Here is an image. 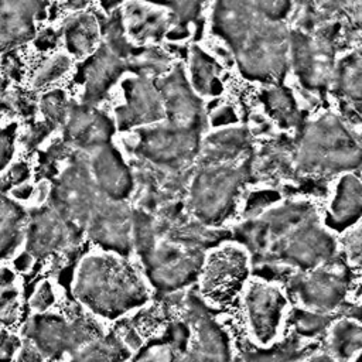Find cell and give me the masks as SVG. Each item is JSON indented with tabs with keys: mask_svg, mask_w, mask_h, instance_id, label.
Wrapping results in <instances>:
<instances>
[{
	"mask_svg": "<svg viewBox=\"0 0 362 362\" xmlns=\"http://www.w3.org/2000/svg\"><path fill=\"white\" fill-rule=\"evenodd\" d=\"M133 247L153 291L180 294L199 281L208 252L177 242L157 228L156 216L133 208Z\"/></svg>",
	"mask_w": 362,
	"mask_h": 362,
	"instance_id": "3",
	"label": "cell"
},
{
	"mask_svg": "<svg viewBox=\"0 0 362 362\" xmlns=\"http://www.w3.org/2000/svg\"><path fill=\"white\" fill-rule=\"evenodd\" d=\"M280 201V194L276 189H269V188H262L257 191H253L247 195L246 204L243 206V216L245 219L256 218L273 205L279 204Z\"/></svg>",
	"mask_w": 362,
	"mask_h": 362,
	"instance_id": "41",
	"label": "cell"
},
{
	"mask_svg": "<svg viewBox=\"0 0 362 362\" xmlns=\"http://www.w3.org/2000/svg\"><path fill=\"white\" fill-rule=\"evenodd\" d=\"M361 163L362 146L334 115L305 122L294 141L296 175L324 178Z\"/></svg>",
	"mask_w": 362,
	"mask_h": 362,
	"instance_id": "4",
	"label": "cell"
},
{
	"mask_svg": "<svg viewBox=\"0 0 362 362\" xmlns=\"http://www.w3.org/2000/svg\"><path fill=\"white\" fill-rule=\"evenodd\" d=\"M259 17L252 0H215L211 16L212 30L235 55L250 35Z\"/></svg>",
	"mask_w": 362,
	"mask_h": 362,
	"instance_id": "23",
	"label": "cell"
},
{
	"mask_svg": "<svg viewBox=\"0 0 362 362\" xmlns=\"http://www.w3.org/2000/svg\"><path fill=\"white\" fill-rule=\"evenodd\" d=\"M328 346L337 362H348L355 352L362 349V325L348 320L332 324Z\"/></svg>",
	"mask_w": 362,
	"mask_h": 362,
	"instance_id": "34",
	"label": "cell"
},
{
	"mask_svg": "<svg viewBox=\"0 0 362 362\" xmlns=\"http://www.w3.org/2000/svg\"><path fill=\"white\" fill-rule=\"evenodd\" d=\"M211 122L214 126H230L236 122V115L233 112V107L230 106H221L216 112H214Z\"/></svg>",
	"mask_w": 362,
	"mask_h": 362,
	"instance_id": "50",
	"label": "cell"
},
{
	"mask_svg": "<svg viewBox=\"0 0 362 362\" xmlns=\"http://www.w3.org/2000/svg\"><path fill=\"white\" fill-rule=\"evenodd\" d=\"M49 0H1L0 45L3 52L28 42L35 35V23L47 14Z\"/></svg>",
	"mask_w": 362,
	"mask_h": 362,
	"instance_id": "21",
	"label": "cell"
},
{
	"mask_svg": "<svg viewBox=\"0 0 362 362\" xmlns=\"http://www.w3.org/2000/svg\"><path fill=\"white\" fill-rule=\"evenodd\" d=\"M123 103L115 109L117 130L127 132L165 120V109L156 79L133 75L122 82Z\"/></svg>",
	"mask_w": 362,
	"mask_h": 362,
	"instance_id": "15",
	"label": "cell"
},
{
	"mask_svg": "<svg viewBox=\"0 0 362 362\" xmlns=\"http://www.w3.org/2000/svg\"><path fill=\"white\" fill-rule=\"evenodd\" d=\"M150 1L163 7H167L173 13L177 28L173 33L171 38L181 40L184 37L182 33L187 34L188 24L199 16L201 7L206 0H150Z\"/></svg>",
	"mask_w": 362,
	"mask_h": 362,
	"instance_id": "37",
	"label": "cell"
},
{
	"mask_svg": "<svg viewBox=\"0 0 362 362\" xmlns=\"http://www.w3.org/2000/svg\"><path fill=\"white\" fill-rule=\"evenodd\" d=\"M331 85L339 98L362 100V49L352 51L335 65Z\"/></svg>",
	"mask_w": 362,
	"mask_h": 362,
	"instance_id": "32",
	"label": "cell"
},
{
	"mask_svg": "<svg viewBox=\"0 0 362 362\" xmlns=\"http://www.w3.org/2000/svg\"><path fill=\"white\" fill-rule=\"evenodd\" d=\"M83 235L47 205L28 215L24 249L33 260H44L74 250Z\"/></svg>",
	"mask_w": 362,
	"mask_h": 362,
	"instance_id": "14",
	"label": "cell"
},
{
	"mask_svg": "<svg viewBox=\"0 0 362 362\" xmlns=\"http://www.w3.org/2000/svg\"><path fill=\"white\" fill-rule=\"evenodd\" d=\"M89 165L100 195L126 201L134 192L136 178L133 170L112 143L90 153Z\"/></svg>",
	"mask_w": 362,
	"mask_h": 362,
	"instance_id": "20",
	"label": "cell"
},
{
	"mask_svg": "<svg viewBox=\"0 0 362 362\" xmlns=\"http://www.w3.org/2000/svg\"><path fill=\"white\" fill-rule=\"evenodd\" d=\"M151 287L143 272L124 256L93 250L75 267L71 293L95 318L116 321L150 301Z\"/></svg>",
	"mask_w": 362,
	"mask_h": 362,
	"instance_id": "2",
	"label": "cell"
},
{
	"mask_svg": "<svg viewBox=\"0 0 362 362\" xmlns=\"http://www.w3.org/2000/svg\"><path fill=\"white\" fill-rule=\"evenodd\" d=\"M246 158L239 164L197 165L184 201L194 219L212 228H223L236 211L242 187L250 182Z\"/></svg>",
	"mask_w": 362,
	"mask_h": 362,
	"instance_id": "5",
	"label": "cell"
},
{
	"mask_svg": "<svg viewBox=\"0 0 362 362\" xmlns=\"http://www.w3.org/2000/svg\"><path fill=\"white\" fill-rule=\"evenodd\" d=\"M124 72H129L127 59L102 41L81 66L79 79L83 85L81 102L98 106Z\"/></svg>",
	"mask_w": 362,
	"mask_h": 362,
	"instance_id": "19",
	"label": "cell"
},
{
	"mask_svg": "<svg viewBox=\"0 0 362 362\" xmlns=\"http://www.w3.org/2000/svg\"><path fill=\"white\" fill-rule=\"evenodd\" d=\"M233 362H301L298 351L291 344H274L267 348L256 346L240 352Z\"/></svg>",
	"mask_w": 362,
	"mask_h": 362,
	"instance_id": "38",
	"label": "cell"
},
{
	"mask_svg": "<svg viewBox=\"0 0 362 362\" xmlns=\"http://www.w3.org/2000/svg\"><path fill=\"white\" fill-rule=\"evenodd\" d=\"M204 129L178 126L167 120L139 127L130 146L136 158L170 170H191L197 163Z\"/></svg>",
	"mask_w": 362,
	"mask_h": 362,
	"instance_id": "7",
	"label": "cell"
},
{
	"mask_svg": "<svg viewBox=\"0 0 362 362\" xmlns=\"http://www.w3.org/2000/svg\"><path fill=\"white\" fill-rule=\"evenodd\" d=\"M99 3H100V6H102L106 11H116L115 8H116L119 4L124 3V0H99Z\"/></svg>",
	"mask_w": 362,
	"mask_h": 362,
	"instance_id": "52",
	"label": "cell"
},
{
	"mask_svg": "<svg viewBox=\"0 0 362 362\" xmlns=\"http://www.w3.org/2000/svg\"><path fill=\"white\" fill-rule=\"evenodd\" d=\"M129 72L139 76L158 79L165 75L174 64L171 58L161 49L150 45H136L134 51L127 59Z\"/></svg>",
	"mask_w": 362,
	"mask_h": 362,
	"instance_id": "33",
	"label": "cell"
},
{
	"mask_svg": "<svg viewBox=\"0 0 362 362\" xmlns=\"http://www.w3.org/2000/svg\"><path fill=\"white\" fill-rule=\"evenodd\" d=\"M100 24L93 13H79L64 28L66 48L74 55H92L102 42Z\"/></svg>",
	"mask_w": 362,
	"mask_h": 362,
	"instance_id": "30",
	"label": "cell"
},
{
	"mask_svg": "<svg viewBox=\"0 0 362 362\" xmlns=\"http://www.w3.org/2000/svg\"><path fill=\"white\" fill-rule=\"evenodd\" d=\"M71 66V58L66 54H57L51 57L42 66L35 72L33 78V86L34 88H42L48 83L55 82L59 79L65 72L69 71Z\"/></svg>",
	"mask_w": 362,
	"mask_h": 362,
	"instance_id": "40",
	"label": "cell"
},
{
	"mask_svg": "<svg viewBox=\"0 0 362 362\" xmlns=\"http://www.w3.org/2000/svg\"><path fill=\"white\" fill-rule=\"evenodd\" d=\"M28 177H30V168L25 163H16L10 165V168L3 175V180H1L3 194L23 185L28 180Z\"/></svg>",
	"mask_w": 362,
	"mask_h": 362,
	"instance_id": "45",
	"label": "cell"
},
{
	"mask_svg": "<svg viewBox=\"0 0 362 362\" xmlns=\"http://www.w3.org/2000/svg\"><path fill=\"white\" fill-rule=\"evenodd\" d=\"M240 74L266 85L281 83L290 65V30L260 14L255 28L233 55Z\"/></svg>",
	"mask_w": 362,
	"mask_h": 362,
	"instance_id": "6",
	"label": "cell"
},
{
	"mask_svg": "<svg viewBox=\"0 0 362 362\" xmlns=\"http://www.w3.org/2000/svg\"><path fill=\"white\" fill-rule=\"evenodd\" d=\"M247 334L255 346L277 344L288 315L287 294L277 283L250 279L240 296Z\"/></svg>",
	"mask_w": 362,
	"mask_h": 362,
	"instance_id": "11",
	"label": "cell"
},
{
	"mask_svg": "<svg viewBox=\"0 0 362 362\" xmlns=\"http://www.w3.org/2000/svg\"><path fill=\"white\" fill-rule=\"evenodd\" d=\"M301 362H337V361L331 355H327V354H314Z\"/></svg>",
	"mask_w": 362,
	"mask_h": 362,
	"instance_id": "51",
	"label": "cell"
},
{
	"mask_svg": "<svg viewBox=\"0 0 362 362\" xmlns=\"http://www.w3.org/2000/svg\"><path fill=\"white\" fill-rule=\"evenodd\" d=\"M99 195L89 156L75 151L69 157V163L52 178L48 205L72 228L85 233Z\"/></svg>",
	"mask_w": 362,
	"mask_h": 362,
	"instance_id": "9",
	"label": "cell"
},
{
	"mask_svg": "<svg viewBox=\"0 0 362 362\" xmlns=\"http://www.w3.org/2000/svg\"><path fill=\"white\" fill-rule=\"evenodd\" d=\"M250 153V132L243 126H226L202 137L197 164L233 163Z\"/></svg>",
	"mask_w": 362,
	"mask_h": 362,
	"instance_id": "25",
	"label": "cell"
},
{
	"mask_svg": "<svg viewBox=\"0 0 362 362\" xmlns=\"http://www.w3.org/2000/svg\"><path fill=\"white\" fill-rule=\"evenodd\" d=\"M23 345V337L20 338L11 329L1 328V342H0V361L13 362L20 352Z\"/></svg>",
	"mask_w": 362,
	"mask_h": 362,
	"instance_id": "44",
	"label": "cell"
},
{
	"mask_svg": "<svg viewBox=\"0 0 362 362\" xmlns=\"http://www.w3.org/2000/svg\"><path fill=\"white\" fill-rule=\"evenodd\" d=\"M16 136H17V124L16 123H10L7 127H4L1 130L0 156H1V167H3V170L11 161V157L14 154Z\"/></svg>",
	"mask_w": 362,
	"mask_h": 362,
	"instance_id": "47",
	"label": "cell"
},
{
	"mask_svg": "<svg viewBox=\"0 0 362 362\" xmlns=\"http://www.w3.org/2000/svg\"><path fill=\"white\" fill-rule=\"evenodd\" d=\"M85 235L99 249L129 257L133 247V208L127 201L99 195Z\"/></svg>",
	"mask_w": 362,
	"mask_h": 362,
	"instance_id": "13",
	"label": "cell"
},
{
	"mask_svg": "<svg viewBox=\"0 0 362 362\" xmlns=\"http://www.w3.org/2000/svg\"><path fill=\"white\" fill-rule=\"evenodd\" d=\"M62 129V139L74 150L90 154L95 150L110 144L117 127L115 120L98 106L72 102Z\"/></svg>",
	"mask_w": 362,
	"mask_h": 362,
	"instance_id": "18",
	"label": "cell"
},
{
	"mask_svg": "<svg viewBox=\"0 0 362 362\" xmlns=\"http://www.w3.org/2000/svg\"><path fill=\"white\" fill-rule=\"evenodd\" d=\"M287 320L294 332L303 338H314L332 325V314L294 307L288 311Z\"/></svg>",
	"mask_w": 362,
	"mask_h": 362,
	"instance_id": "36",
	"label": "cell"
},
{
	"mask_svg": "<svg viewBox=\"0 0 362 362\" xmlns=\"http://www.w3.org/2000/svg\"><path fill=\"white\" fill-rule=\"evenodd\" d=\"M47 359L38 351V348L28 339L23 338V345L20 348L17 362H45Z\"/></svg>",
	"mask_w": 362,
	"mask_h": 362,
	"instance_id": "49",
	"label": "cell"
},
{
	"mask_svg": "<svg viewBox=\"0 0 362 362\" xmlns=\"http://www.w3.org/2000/svg\"><path fill=\"white\" fill-rule=\"evenodd\" d=\"M156 85L164 103L167 122L178 126L205 127L204 99L192 88L181 64H174L165 75L156 79Z\"/></svg>",
	"mask_w": 362,
	"mask_h": 362,
	"instance_id": "17",
	"label": "cell"
},
{
	"mask_svg": "<svg viewBox=\"0 0 362 362\" xmlns=\"http://www.w3.org/2000/svg\"><path fill=\"white\" fill-rule=\"evenodd\" d=\"M55 303H57V291L54 284L49 280L40 281L35 286L33 296L28 300V305L31 307L34 314L49 311L55 305Z\"/></svg>",
	"mask_w": 362,
	"mask_h": 362,
	"instance_id": "42",
	"label": "cell"
},
{
	"mask_svg": "<svg viewBox=\"0 0 362 362\" xmlns=\"http://www.w3.org/2000/svg\"><path fill=\"white\" fill-rule=\"evenodd\" d=\"M344 247L349 262L362 269V226L356 228L345 238Z\"/></svg>",
	"mask_w": 362,
	"mask_h": 362,
	"instance_id": "46",
	"label": "cell"
},
{
	"mask_svg": "<svg viewBox=\"0 0 362 362\" xmlns=\"http://www.w3.org/2000/svg\"><path fill=\"white\" fill-rule=\"evenodd\" d=\"M246 164L250 182L294 177V143L284 139L267 141L257 150H252Z\"/></svg>",
	"mask_w": 362,
	"mask_h": 362,
	"instance_id": "24",
	"label": "cell"
},
{
	"mask_svg": "<svg viewBox=\"0 0 362 362\" xmlns=\"http://www.w3.org/2000/svg\"><path fill=\"white\" fill-rule=\"evenodd\" d=\"M71 103L68 96L61 89H54L47 92L40 100V109L45 122L54 129L64 126L69 113Z\"/></svg>",
	"mask_w": 362,
	"mask_h": 362,
	"instance_id": "39",
	"label": "cell"
},
{
	"mask_svg": "<svg viewBox=\"0 0 362 362\" xmlns=\"http://www.w3.org/2000/svg\"><path fill=\"white\" fill-rule=\"evenodd\" d=\"M103 334L95 317H69L51 311L33 314L21 331L23 338L31 341L47 361L71 358Z\"/></svg>",
	"mask_w": 362,
	"mask_h": 362,
	"instance_id": "8",
	"label": "cell"
},
{
	"mask_svg": "<svg viewBox=\"0 0 362 362\" xmlns=\"http://www.w3.org/2000/svg\"><path fill=\"white\" fill-rule=\"evenodd\" d=\"M120 13L126 34L136 45L158 41L164 35L171 38L177 28L173 13L167 7L154 3L147 4L133 0L126 3Z\"/></svg>",
	"mask_w": 362,
	"mask_h": 362,
	"instance_id": "22",
	"label": "cell"
},
{
	"mask_svg": "<svg viewBox=\"0 0 362 362\" xmlns=\"http://www.w3.org/2000/svg\"><path fill=\"white\" fill-rule=\"evenodd\" d=\"M362 216V182L352 174H344L337 184L325 223L337 230L354 225Z\"/></svg>",
	"mask_w": 362,
	"mask_h": 362,
	"instance_id": "26",
	"label": "cell"
},
{
	"mask_svg": "<svg viewBox=\"0 0 362 362\" xmlns=\"http://www.w3.org/2000/svg\"><path fill=\"white\" fill-rule=\"evenodd\" d=\"M327 266L297 272L291 277L288 291L296 298L298 307L331 314L344 301L346 279Z\"/></svg>",
	"mask_w": 362,
	"mask_h": 362,
	"instance_id": "16",
	"label": "cell"
},
{
	"mask_svg": "<svg viewBox=\"0 0 362 362\" xmlns=\"http://www.w3.org/2000/svg\"><path fill=\"white\" fill-rule=\"evenodd\" d=\"M28 216L24 208L3 194L0 205V249L1 259H13L25 240Z\"/></svg>",
	"mask_w": 362,
	"mask_h": 362,
	"instance_id": "27",
	"label": "cell"
},
{
	"mask_svg": "<svg viewBox=\"0 0 362 362\" xmlns=\"http://www.w3.org/2000/svg\"><path fill=\"white\" fill-rule=\"evenodd\" d=\"M335 31L318 28L307 33L290 30V65L301 85L310 90H324L332 82Z\"/></svg>",
	"mask_w": 362,
	"mask_h": 362,
	"instance_id": "12",
	"label": "cell"
},
{
	"mask_svg": "<svg viewBox=\"0 0 362 362\" xmlns=\"http://www.w3.org/2000/svg\"><path fill=\"white\" fill-rule=\"evenodd\" d=\"M260 100L267 115L281 127L287 130L296 129L300 132L304 126L305 122L301 117V112L293 93L281 83L267 85V88L260 93Z\"/></svg>",
	"mask_w": 362,
	"mask_h": 362,
	"instance_id": "29",
	"label": "cell"
},
{
	"mask_svg": "<svg viewBox=\"0 0 362 362\" xmlns=\"http://www.w3.org/2000/svg\"><path fill=\"white\" fill-rule=\"evenodd\" d=\"M21 301L20 290L16 284V273L11 267H3L1 272V296H0V317L3 328L11 327L20 320Z\"/></svg>",
	"mask_w": 362,
	"mask_h": 362,
	"instance_id": "35",
	"label": "cell"
},
{
	"mask_svg": "<svg viewBox=\"0 0 362 362\" xmlns=\"http://www.w3.org/2000/svg\"><path fill=\"white\" fill-rule=\"evenodd\" d=\"M189 82L201 98L218 96L223 86L221 81V65L198 45H192L188 54Z\"/></svg>",
	"mask_w": 362,
	"mask_h": 362,
	"instance_id": "28",
	"label": "cell"
},
{
	"mask_svg": "<svg viewBox=\"0 0 362 362\" xmlns=\"http://www.w3.org/2000/svg\"><path fill=\"white\" fill-rule=\"evenodd\" d=\"M132 351L119 332H105L81 348L66 362H129Z\"/></svg>",
	"mask_w": 362,
	"mask_h": 362,
	"instance_id": "31",
	"label": "cell"
},
{
	"mask_svg": "<svg viewBox=\"0 0 362 362\" xmlns=\"http://www.w3.org/2000/svg\"><path fill=\"white\" fill-rule=\"evenodd\" d=\"M54 127L49 126L47 122L41 123V124H35L33 126L24 136V144L28 147V148H33L35 146H38L49 132H52Z\"/></svg>",
	"mask_w": 362,
	"mask_h": 362,
	"instance_id": "48",
	"label": "cell"
},
{
	"mask_svg": "<svg viewBox=\"0 0 362 362\" xmlns=\"http://www.w3.org/2000/svg\"><path fill=\"white\" fill-rule=\"evenodd\" d=\"M252 3L259 14L273 21H283L293 6V0H252Z\"/></svg>",
	"mask_w": 362,
	"mask_h": 362,
	"instance_id": "43",
	"label": "cell"
},
{
	"mask_svg": "<svg viewBox=\"0 0 362 362\" xmlns=\"http://www.w3.org/2000/svg\"><path fill=\"white\" fill-rule=\"evenodd\" d=\"M61 3H64L66 7H71V8H81L83 7L89 0H59Z\"/></svg>",
	"mask_w": 362,
	"mask_h": 362,
	"instance_id": "53",
	"label": "cell"
},
{
	"mask_svg": "<svg viewBox=\"0 0 362 362\" xmlns=\"http://www.w3.org/2000/svg\"><path fill=\"white\" fill-rule=\"evenodd\" d=\"M252 257L238 242H225L206 255L199 277V293L206 304L225 307L240 298L250 280Z\"/></svg>",
	"mask_w": 362,
	"mask_h": 362,
	"instance_id": "10",
	"label": "cell"
},
{
	"mask_svg": "<svg viewBox=\"0 0 362 362\" xmlns=\"http://www.w3.org/2000/svg\"><path fill=\"white\" fill-rule=\"evenodd\" d=\"M232 238L249 252L252 264L308 272L332 262L337 242L310 201L276 204L256 218L243 219Z\"/></svg>",
	"mask_w": 362,
	"mask_h": 362,
	"instance_id": "1",
	"label": "cell"
}]
</instances>
